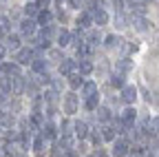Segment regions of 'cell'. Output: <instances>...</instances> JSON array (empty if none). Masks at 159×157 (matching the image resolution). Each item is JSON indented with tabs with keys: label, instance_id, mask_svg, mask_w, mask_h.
<instances>
[{
	"label": "cell",
	"instance_id": "cell-1",
	"mask_svg": "<svg viewBox=\"0 0 159 157\" xmlns=\"http://www.w3.org/2000/svg\"><path fill=\"white\" fill-rule=\"evenodd\" d=\"M91 16H93V25H97V27H102V25H106V22H108V13H106L102 7L91 9Z\"/></svg>",
	"mask_w": 159,
	"mask_h": 157
},
{
	"label": "cell",
	"instance_id": "cell-2",
	"mask_svg": "<svg viewBox=\"0 0 159 157\" xmlns=\"http://www.w3.org/2000/svg\"><path fill=\"white\" fill-rule=\"evenodd\" d=\"M122 100H124L126 104H133V102L137 100V86L124 84V86H122Z\"/></svg>",
	"mask_w": 159,
	"mask_h": 157
},
{
	"label": "cell",
	"instance_id": "cell-3",
	"mask_svg": "<svg viewBox=\"0 0 159 157\" xmlns=\"http://www.w3.org/2000/svg\"><path fill=\"white\" fill-rule=\"evenodd\" d=\"M64 113H66V115L77 113V95H75V93H69V95L64 97Z\"/></svg>",
	"mask_w": 159,
	"mask_h": 157
},
{
	"label": "cell",
	"instance_id": "cell-4",
	"mask_svg": "<svg viewBox=\"0 0 159 157\" xmlns=\"http://www.w3.org/2000/svg\"><path fill=\"white\" fill-rule=\"evenodd\" d=\"M113 155L115 157H126L128 155V142L126 140H117L113 144Z\"/></svg>",
	"mask_w": 159,
	"mask_h": 157
},
{
	"label": "cell",
	"instance_id": "cell-5",
	"mask_svg": "<svg viewBox=\"0 0 159 157\" xmlns=\"http://www.w3.org/2000/svg\"><path fill=\"white\" fill-rule=\"evenodd\" d=\"M91 25H93L91 11H82V13L77 16V29H91Z\"/></svg>",
	"mask_w": 159,
	"mask_h": 157
},
{
	"label": "cell",
	"instance_id": "cell-6",
	"mask_svg": "<svg viewBox=\"0 0 159 157\" xmlns=\"http://www.w3.org/2000/svg\"><path fill=\"white\" fill-rule=\"evenodd\" d=\"M33 51L31 49H20L18 51V64H31L33 62Z\"/></svg>",
	"mask_w": 159,
	"mask_h": 157
},
{
	"label": "cell",
	"instance_id": "cell-7",
	"mask_svg": "<svg viewBox=\"0 0 159 157\" xmlns=\"http://www.w3.org/2000/svg\"><path fill=\"white\" fill-rule=\"evenodd\" d=\"M115 71L126 75L128 71H133V62L128 60V58H122V60H117V62H115Z\"/></svg>",
	"mask_w": 159,
	"mask_h": 157
},
{
	"label": "cell",
	"instance_id": "cell-8",
	"mask_svg": "<svg viewBox=\"0 0 159 157\" xmlns=\"http://www.w3.org/2000/svg\"><path fill=\"white\" fill-rule=\"evenodd\" d=\"M73 69H75V60H71V58H64V60L60 62V73L66 75V77L73 73Z\"/></svg>",
	"mask_w": 159,
	"mask_h": 157
},
{
	"label": "cell",
	"instance_id": "cell-9",
	"mask_svg": "<svg viewBox=\"0 0 159 157\" xmlns=\"http://www.w3.org/2000/svg\"><path fill=\"white\" fill-rule=\"evenodd\" d=\"M31 69H33L38 75L47 73V60H42V58H33V62H31Z\"/></svg>",
	"mask_w": 159,
	"mask_h": 157
},
{
	"label": "cell",
	"instance_id": "cell-10",
	"mask_svg": "<svg viewBox=\"0 0 159 157\" xmlns=\"http://www.w3.org/2000/svg\"><path fill=\"white\" fill-rule=\"evenodd\" d=\"M133 27H135L137 31L144 33V31H148V20H146L144 16H135V18H133Z\"/></svg>",
	"mask_w": 159,
	"mask_h": 157
},
{
	"label": "cell",
	"instance_id": "cell-11",
	"mask_svg": "<svg viewBox=\"0 0 159 157\" xmlns=\"http://www.w3.org/2000/svg\"><path fill=\"white\" fill-rule=\"evenodd\" d=\"M73 131H75V135L80 137V140H84V137L89 135V126H86V122H75V124H73Z\"/></svg>",
	"mask_w": 159,
	"mask_h": 157
},
{
	"label": "cell",
	"instance_id": "cell-12",
	"mask_svg": "<svg viewBox=\"0 0 159 157\" xmlns=\"http://www.w3.org/2000/svg\"><path fill=\"white\" fill-rule=\"evenodd\" d=\"M71 40H73V38H71V33H69L66 29H62V31L57 33V44H60V47H69Z\"/></svg>",
	"mask_w": 159,
	"mask_h": 157
},
{
	"label": "cell",
	"instance_id": "cell-13",
	"mask_svg": "<svg viewBox=\"0 0 159 157\" xmlns=\"http://www.w3.org/2000/svg\"><path fill=\"white\" fill-rule=\"evenodd\" d=\"M77 71H80V75H89V73H93V62H91V60H80Z\"/></svg>",
	"mask_w": 159,
	"mask_h": 157
},
{
	"label": "cell",
	"instance_id": "cell-14",
	"mask_svg": "<svg viewBox=\"0 0 159 157\" xmlns=\"http://www.w3.org/2000/svg\"><path fill=\"white\" fill-rule=\"evenodd\" d=\"M82 93H84V97L97 95V84H95V82H84V84H82Z\"/></svg>",
	"mask_w": 159,
	"mask_h": 157
},
{
	"label": "cell",
	"instance_id": "cell-15",
	"mask_svg": "<svg viewBox=\"0 0 159 157\" xmlns=\"http://www.w3.org/2000/svg\"><path fill=\"white\" fill-rule=\"evenodd\" d=\"M20 31H22L25 35H31V33L35 31V22L27 18V20H22V22H20Z\"/></svg>",
	"mask_w": 159,
	"mask_h": 157
},
{
	"label": "cell",
	"instance_id": "cell-16",
	"mask_svg": "<svg viewBox=\"0 0 159 157\" xmlns=\"http://www.w3.org/2000/svg\"><path fill=\"white\" fill-rule=\"evenodd\" d=\"M2 71H5L7 75H11V77H20V64L9 62V64H5V67H2Z\"/></svg>",
	"mask_w": 159,
	"mask_h": 157
},
{
	"label": "cell",
	"instance_id": "cell-17",
	"mask_svg": "<svg viewBox=\"0 0 159 157\" xmlns=\"http://www.w3.org/2000/svg\"><path fill=\"white\" fill-rule=\"evenodd\" d=\"M135 117H137V111H135L133 106H128V109L122 113V120H124L126 124H130V126H133V122H135Z\"/></svg>",
	"mask_w": 159,
	"mask_h": 157
},
{
	"label": "cell",
	"instance_id": "cell-18",
	"mask_svg": "<svg viewBox=\"0 0 159 157\" xmlns=\"http://www.w3.org/2000/svg\"><path fill=\"white\" fill-rule=\"evenodd\" d=\"M104 44H106L108 49H115V47H122V44H124V40H122L119 35H115V33H113V35H108V38H106V42H104Z\"/></svg>",
	"mask_w": 159,
	"mask_h": 157
},
{
	"label": "cell",
	"instance_id": "cell-19",
	"mask_svg": "<svg viewBox=\"0 0 159 157\" xmlns=\"http://www.w3.org/2000/svg\"><path fill=\"white\" fill-rule=\"evenodd\" d=\"M42 137H44V140H53V137H55V126L51 122H47L42 126Z\"/></svg>",
	"mask_w": 159,
	"mask_h": 157
},
{
	"label": "cell",
	"instance_id": "cell-20",
	"mask_svg": "<svg viewBox=\"0 0 159 157\" xmlns=\"http://www.w3.org/2000/svg\"><path fill=\"white\" fill-rule=\"evenodd\" d=\"M69 84H71V89H80V86L84 84V80H82V75L71 73V75H69Z\"/></svg>",
	"mask_w": 159,
	"mask_h": 157
},
{
	"label": "cell",
	"instance_id": "cell-21",
	"mask_svg": "<svg viewBox=\"0 0 159 157\" xmlns=\"http://www.w3.org/2000/svg\"><path fill=\"white\" fill-rule=\"evenodd\" d=\"M111 84L113 86H117V89H122L126 82H124V73H113L111 75Z\"/></svg>",
	"mask_w": 159,
	"mask_h": 157
},
{
	"label": "cell",
	"instance_id": "cell-22",
	"mask_svg": "<svg viewBox=\"0 0 159 157\" xmlns=\"http://www.w3.org/2000/svg\"><path fill=\"white\" fill-rule=\"evenodd\" d=\"M97 120L99 122H108L111 120V111L106 106H97Z\"/></svg>",
	"mask_w": 159,
	"mask_h": 157
},
{
	"label": "cell",
	"instance_id": "cell-23",
	"mask_svg": "<svg viewBox=\"0 0 159 157\" xmlns=\"http://www.w3.org/2000/svg\"><path fill=\"white\" fill-rule=\"evenodd\" d=\"M38 22H40V25H44V27H49V22H51V11L42 9V11L38 13Z\"/></svg>",
	"mask_w": 159,
	"mask_h": 157
},
{
	"label": "cell",
	"instance_id": "cell-24",
	"mask_svg": "<svg viewBox=\"0 0 159 157\" xmlns=\"http://www.w3.org/2000/svg\"><path fill=\"white\" fill-rule=\"evenodd\" d=\"M0 91L2 93H11V77H5V75H0Z\"/></svg>",
	"mask_w": 159,
	"mask_h": 157
},
{
	"label": "cell",
	"instance_id": "cell-25",
	"mask_svg": "<svg viewBox=\"0 0 159 157\" xmlns=\"http://www.w3.org/2000/svg\"><path fill=\"white\" fill-rule=\"evenodd\" d=\"M146 128H148L150 135H152V133H159V117H152V120H148V122H146Z\"/></svg>",
	"mask_w": 159,
	"mask_h": 157
},
{
	"label": "cell",
	"instance_id": "cell-26",
	"mask_svg": "<svg viewBox=\"0 0 159 157\" xmlns=\"http://www.w3.org/2000/svg\"><path fill=\"white\" fill-rule=\"evenodd\" d=\"M102 140H104V142H113V140H115V128H111V126L102 128Z\"/></svg>",
	"mask_w": 159,
	"mask_h": 157
},
{
	"label": "cell",
	"instance_id": "cell-27",
	"mask_svg": "<svg viewBox=\"0 0 159 157\" xmlns=\"http://www.w3.org/2000/svg\"><path fill=\"white\" fill-rule=\"evenodd\" d=\"M133 11H135L137 16H144V13H146V2H144V0H137V2H133Z\"/></svg>",
	"mask_w": 159,
	"mask_h": 157
},
{
	"label": "cell",
	"instance_id": "cell-28",
	"mask_svg": "<svg viewBox=\"0 0 159 157\" xmlns=\"http://www.w3.org/2000/svg\"><path fill=\"white\" fill-rule=\"evenodd\" d=\"M99 40H102V33L95 31V29H91L89 31V44H99Z\"/></svg>",
	"mask_w": 159,
	"mask_h": 157
},
{
	"label": "cell",
	"instance_id": "cell-29",
	"mask_svg": "<svg viewBox=\"0 0 159 157\" xmlns=\"http://www.w3.org/2000/svg\"><path fill=\"white\" fill-rule=\"evenodd\" d=\"M60 146H62L64 150H73V140H71V135H62V140H60Z\"/></svg>",
	"mask_w": 159,
	"mask_h": 157
},
{
	"label": "cell",
	"instance_id": "cell-30",
	"mask_svg": "<svg viewBox=\"0 0 159 157\" xmlns=\"http://www.w3.org/2000/svg\"><path fill=\"white\" fill-rule=\"evenodd\" d=\"M18 47H20V38L13 35V33L7 35V49H18Z\"/></svg>",
	"mask_w": 159,
	"mask_h": 157
},
{
	"label": "cell",
	"instance_id": "cell-31",
	"mask_svg": "<svg viewBox=\"0 0 159 157\" xmlns=\"http://www.w3.org/2000/svg\"><path fill=\"white\" fill-rule=\"evenodd\" d=\"M84 109H86V111H97V95H93V97H86V102H84Z\"/></svg>",
	"mask_w": 159,
	"mask_h": 157
},
{
	"label": "cell",
	"instance_id": "cell-32",
	"mask_svg": "<svg viewBox=\"0 0 159 157\" xmlns=\"http://www.w3.org/2000/svg\"><path fill=\"white\" fill-rule=\"evenodd\" d=\"M25 13H27V16H38V13H40V7H38L35 2H27Z\"/></svg>",
	"mask_w": 159,
	"mask_h": 157
},
{
	"label": "cell",
	"instance_id": "cell-33",
	"mask_svg": "<svg viewBox=\"0 0 159 157\" xmlns=\"http://www.w3.org/2000/svg\"><path fill=\"white\" fill-rule=\"evenodd\" d=\"M44 100L53 106V104L57 102V91H53V89H51V91H47V93H44Z\"/></svg>",
	"mask_w": 159,
	"mask_h": 157
},
{
	"label": "cell",
	"instance_id": "cell-34",
	"mask_svg": "<svg viewBox=\"0 0 159 157\" xmlns=\"http://www.w3.org/2000/svg\"><path fill=\"white\" fill-rule=\"evenodd\" d=\"M33 148H35L38 153L42 150V148H44V137H42V135H38L35 140H33Z\"/></svg>",
	"mask_w": 159,
	"mask_h": 157
},
{
	"label": "cell",
	"instance_id": "cell-35",
	"mask_svg": "<svg viewBox=\"0 0 159 157\" xmlns=\"http://www.w3.org/2000/svg\"><path fill=\"white\" fill-rule=\"evenodd\" d=\"M115 27H117V29H124V27H126V18H124L122 13L115 16Z\"/></svg>",
	"mask_w": 159,
	"mask_h": 157
},
{
	"label": "cell",
	"instance_id": "cell-36",
	"mask_svg": "<svg viewBox=\"0 0 159 157\" xmlns=\"http://www.w3.org/2000/svg\"><path fill=\"white\" fill-rule=\"evenodd\" d=\"M71 128H73V124H71L69 120H64V122H62V126H60V131H62V135H71Z\"/></svg>",
	"mask_w": 159,
	"mask_h": 157
},
{
	"label": "cell",
	"instance_id": "cell-37",
	"mask_svg": "<svg viewBox=\"0 0 159 157\" xmlns=\"http://www.w3.org/2000/svg\"><path fill=\"white\" fill-rule=\"evenodd\" d=\"M91 140H93V144H95V146H99V144L104 142V140H102V133H97V131H93V133H91Z\"/></svg>",
	"mask_w": 159,
	"mask_h": 157
},
{
	"label": "cell",
	"instance_id": "cell-38",
	"mask_svg": "<svg viewBox=\"0 0 159 157\" xmlns=\"http://www.w3.org/2000/svg\"><path fill=\"white\" fill-rule=\"evenodd\" d=\"M0 124L11 126V124H13V117H11V115H0Z\"/></svg>",
	"mask_w": 159,
	"mask_h": 157
},
{
	"label": "cell",
	"instance_id": "cell-39",
	"mask_svg": "<svg viewBox=\"0 0 159 157\" xmlns=\"http://www.w3.org/2000/svg\"><path fill=\"white\" fill-rule=\"evenodd\" d=\"M49 58H51V60H60V58H62V51H57V49H53V51H49ZM62 60H64V58H62Z\"/></svg>",
	"mask_w": 159,
	"mask_h": 157
},
{
	"label": "cell",
	"instance_id": "cell-40",
	"mask_svg": "<svg viewBox=\"0 0 159 157\" xmlns=\"http://www.w3.org/2000/svg\"><path fill=\"white\" fill-rule=\"evenodd\" d=\"M51 84H53V91H60V89H62V82H60V77H51Z\"/></svg>",
	"mask_w": 159,
	"mask_h": 157
},
{
	"label": "cell",
	"instance_id": "cell-41",
	"mask_svg": "<svg viewBox=\"0 0 159 157\" xmlns=\"http://www.w3.org/2000/svg\"><path fill=\"white\" fill-rule=\"evenodd\" d=\"M0 27H2V29H5V31L9 33V27H11V22L7 20V18H2V20H0Z\"/></svg>",
	"mask_w": 159,
	"mask_h": 157
},
{
	"label": "cell",
	"instance_id": "cell-42",
	"mask_svg": "<svg viewBox=\"0 0 159 157\" xmlns=\"http://www.w3.org/2000/svg\"><path fill=\"white\" fill-rule=\"evenodd\" d=\"M9 104V97H7V93H0V106H7Z\"/></svg>",
	"mask_w": 159,
	"mask_h": 157
},
{
	"label": "cell",
	"instance_id": "cell-43",
	"mask_svg": "<svg viewBox=\"0 0 159 157\" xmlns=\"http://www.w3.org/2000/svg\"><path fill=\"white\" fill-rule=\"evenodd\" d=\"M69 5H71L73 9H80V7H82V0H69Z\"/></svg>",
	"mask_w": 159,
	"mask_h": 157
},
{
	"label": "cell",
	"instance_id": "cell-44",
	"mask_svg": "<svg viewBox=\"0 0 159 157\" xmlns=\"http://www.w3.org/2000/svg\"><path fill=\"white\" fill-rule=\"evenodd\" d=\"M49 2H51V0H38L35 5H38V7H42V9H47V7H49Z\"/></svg>",
	"mask_w": 159,
	"mask_h": 157
},
{
	"label": "cell",
	"instance_id": "cell-45",
	"mask_svg": "<svg viewBox=\"0 0 159 157\" xmlns=\"http://www.w3.org/2000/svg\"><path fill=\"white\" fill-rule=\"evenodd\" d=\"M5 55H7V47L0 44V60H5Z\"/></svg>",
	"mask_w": 159,
	"mask_h": 157
},
{
	"label": "cell",
	"instance_id": "cell-46",
	"mask_svg": "<svg viewBox=\"0 0 159 157\" xmlns=\"http://www.w3.org/2000/svg\"><path fill=\"white\" fill-rule=\"evenodd\" d=\"M64 157H77V155H75L73 150H66V153H64Z\"/></svg>",
	"mask_w": 159,
	"mask_h": 157
},
{
	"label": "cell",
	"instance_id": "cell-47",
	"mask_svg": "<svg viewBox=\"0 0 159 157\" xmlns=\"http://www.w3.org/2000/svg\"><path fill=\"white\" fill-rule=\"evenodd\" d=\"M95 157H106V153H104V150H97V155H95Z\"/></svg>",
	"mask_w": 159,
	"mask_h": 157
},
{
	"label": "cell",
	"instance_id": "cell-48",
	"mask_svg": "<svg viewBox=\"0 0 159 157\" xmlns=\"http://www.w3.org/2000/svg\"><path fill=\"white\" fill-rule=\"evenodd\" d=\"M5 35H7V31H5L2 27H0V38H5Z\"/></svg>",
	"mask_w": 159,
	"mask_h": 157
},
{
	"label": "cell",
	"instance_id": "cell-49",
	"mask_svg": "<svg viewBox=\"0 0 159 157\" xmlns=\"http://www.w3.org/2000/svg\"><path fill=\"white\" fill-rule=\"evenodd\" d=\"M155 95H157V97H155V102H157V104H159V93H155Z\"/></svg>",
	"mask_w": 159,
	"mask_h": 157
},
{
	"label": "cell",
	"instance_id": "cell-50",
	"mask_svg": "<svg viewBox=\"0 0 159 157\" xmlns=\"http://www.w3.org/2000/svg\"><path fill=\"white\" fill-rule=\"evenodd\" d=\"M16 157H25V155H16Z\"/></svg>",
	"mask_w": 159,
	"mask_h": 157
},
{
	"label": "cell",
	"instance_id": "cell-51",
	"mask_svg": "<svg viewBox=\"0 0 159 157\" xmlns=\"http://www.w3.org/2000/svg\"><path fill=\"white\" fill-rule=\"evenodd\" d=\"M146 157H155V155H146Z\"/></svg>",
	"mask_w": 159,
	"mask_h": 157
},
{
	"label": "cell",
	"instance_id": "cell-52",
	"mask_svg": "<svg viewBox=\"0 0 159 157\" xmlns=\"http://www.w3.org/2000/svg\"><path fill=\"white\" fill-rule=\"evenodd\" d=\"M89 157H95V155H89Z\"/></svg>",
	"mask_w": 159,
	"mask_h": 157
},
{
	"label": "cell",
	"instance_id": "cell-53",
	"mask_svg": "<svg viewBox=\"0 0 159 157\" xmlns=\"http://www.w3.org/2000/svg\"><path fill=\"white\" fill-rule=\"evenodd\" d=\"M57 2H62V0H57Z\"/></svg>",
	"mask_w": 159,
	"mask_h": 157
}]
</instances>
